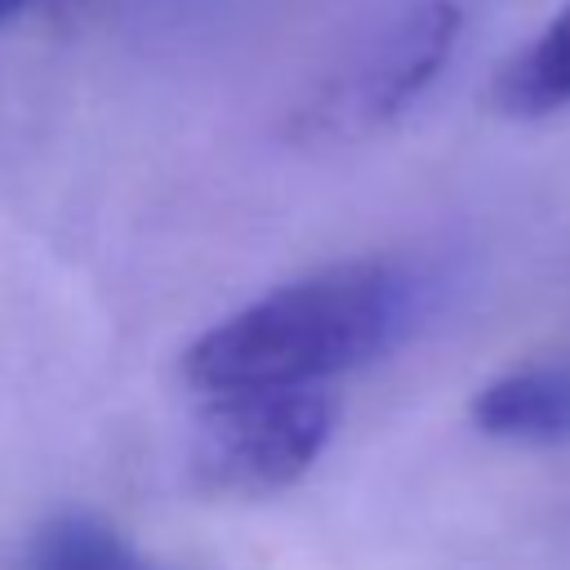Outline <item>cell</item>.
Returning a JSON list of instances; mask_svg holds the SVG:
<instances>
[{
    "label": "cell",
    "mask_w": 570,
    "mask_h": 570,
    "mask_svg": "<svg viewBox=\"0 0 570 570\" xmlns=\"http://www.w3.org/2000/svg\"><path fill=\"white\" fill-rule=\"evenodd\" d=\"M419 276L387 258L307 272L209 325L183 352V379L205 396L321 387L396 347L419 316Z\"/></svg>",
    "instance_id": "cell-1"
},
{
    "label": "cell",
    "mask_w": 570,
    "mask_h": 570,
    "mask_svg": "<svg viewBox=\"0 0 570 570\" xmlns=\"http://www.w3.org/2000/svg\"><path fill=\"white\" fill-rule=\"evenodd\" d=\"M334 396L321 387H254L209 396L191 441V476L227 499L294 485L334 436Z\"/></svg>",
    "instance_id": "cell-2"
},
{
    "label": "cell",
    "mask_w": 570,
    "mask_h": 570,
    "mask_svg": "<svg viewBox=\"0 0 570 570\" xmlns=\"http://www.w3.org/2000/svg\"><path fill=\"white\" fill-rule=\"evenodd\" d=\"M463 31V13L454 0H414L396 13L365 53L343 67L307 107L312 134H370L396 120L450 62V49Z\"/></svg>",
    "instance_id": "cell-3"
},
{
    "label": "cell",
    "mask_w": 570,
    "mask_h": 570,
    "mask_svg": "<svg viewBox=\"0 0 570 570\" xmlns=\"http://www.w3.org/2000/svg\"><path fill=\"white\" fill-rule=\"evenodd\" d=\"M476 432L512 445H552L570 436V356L530 361L494 374L468 405Z\"/></svg>",
    "instance_id": "cell-4"
},
{
    "label": "cell",
    "mask_w": 570,
    "mask_h": 570,
    "mask_svg": "<svg viewBox=\"0 0 570 570\" xmlns=\"http://www.w3.org/2000/svg\"><path fill=\"white\" fill-rule=\"evenodd\" d=\"M490 98L512 120H539L570 107V4L503 62Z\"/></svg>",
    "instance_id": "cell-5"
},
{
    "label": "cell",
    "mask_w": 570,
    "mask_h": 570,
    "mask_svg": "<svg viewBox=\"0 0 570 570\" xmlns=\"http://www.w3.org/2000/svg\"><path fill=\"white\" fill-rule=\"evenodd\" d=\"M18 570H169L89 512L49 517L22 548Z\"/></svg>",
    "instance_id": "cell-6"
},
{
    "label": "cell",
    "mask_w": 570,
    "mask_h": 570,
    "mask_svg": "<svg viewBox=\"0 0 570 570\" xmlns=\"http://www.w3.org/2000/svg\"><path fill=\"white\" fill-rule=\"evenodd\" d=\"M27 9V0H0V22H9L13 13H22Z\"/></svg>",
    "instance_id": "cell-7"
}]
</instances>
